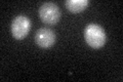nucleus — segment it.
<instances>
[{
  "instance_id": "f03ea898",
  "label": "nucleus",
  "mask_w": 123,
  "mask_h": 82,
  "mask_svg": "<svg viewBox=\"0 0 123 82\" xmlns=\"http://www.w3.org/2000/svg\"><path fill=\"white\" fill-rule=\"evenodd\" d=\"M31 19L25 14H18L17 15L11 22L10 31L11 34L15 39H24L31 30Z\"/></svg>"
},
{
  "instance_id": "f257e3e1",
  "label": "nucleus",
  "mask_w": 123,
  "mask_h": 82,
  "mask_svg": "<svg viewBox=\"0 0 123 82\" xmlns=\"http://www.w3.org/2000/svg\"><path fill=\"white\" fill-rule=\"evenodd\" d=\"M84 39L86 43L92 48H99L105 45L107 36L103 27L91 23V24H88L84 29Z\"/></svg>"
},
{
  "instance_id": "7ed1b4c3",
  "label": "nucleus",
  "mask_w": 123,
  "mask_h": 82,
  "mask_svg": "<svg viewBox=\"0 0 123 82\" xmlns=\"http://www.w3.org/2000/svg\"><path fill=\"white\" fill-rule=\"evenodd\" d=\"M41 21L47 25H55L61 19L60 7L53 2H45L39 8Z\"/></svg>"
},
{
  "instance_id": "39448f33",
  "label": "nucleus",
  "mask_w": 123,
  "mask_h": 82,
  "mask_svg": "<svg viewBox=\"0 0 123 82\" xmlns=\"http://www.w3.org/2000/svg\"><path fill=\"white\" fill-rule=\"evenodd\" d=\"M89 4V0H67L66 7L72 13H80Z\"/></svg>"
},
{
  "instance_id": "20e7f679",
  "label": "nucleus",
  "mask_w": 123,
  "mask_h": 82,
  "mask_svg": "<svg viewBox=\"0 0 123 82\" xmlns=\"http://www.w3.org/2000/svg\"><path fill=\"white\" fill-rule=\"evenodd\" d=\"M55 32L49 28H40L35 34V42L42 48H48L55 43Z\"/></svg>"
}]
</instances>
